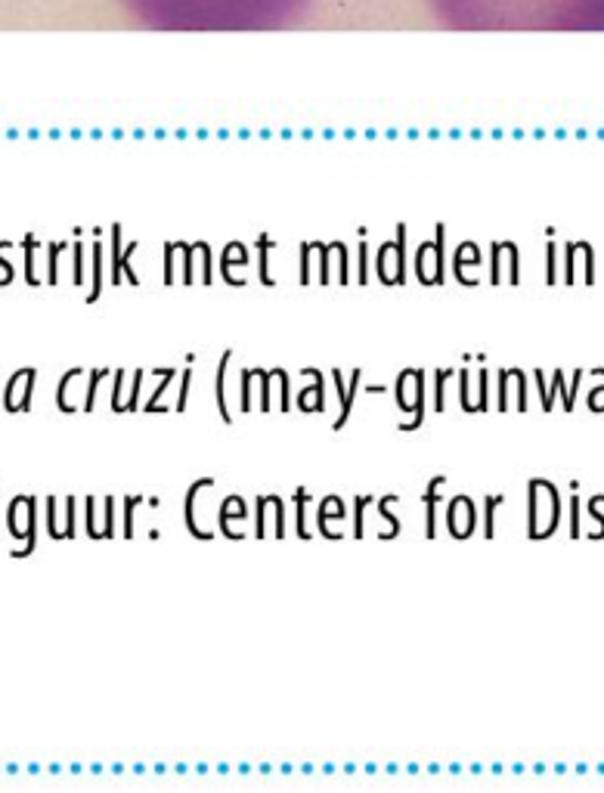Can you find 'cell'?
<instances>
[{
  "instance_id": "1",
  "label": "cell",
  "mask_w": 604,
  "mask_h": 793,
  "mask_svg": "<svg viewBox=\"0 0 604 793\" xmlns=\"http://www.w3.org/2000/svg\"><path fill=\"white\" fill-rule=\"evenodd\" d=\"M152 31H279L298 25L313 0H121Z\"/></svg>"
},
{
  "instance_id": "2",
  "label": "cell",
  "mask_w": 604,
  "mask_h": 793,
  "mask_svg": "<svg viewBox=\"0 0 604 793\" xmlns=\"http://www.w3.org/2000/svg\"><path fill=\"white\" fill-rule=\"evenodd\" d=\"M453 31H604V0H428Z\"/></svg>"
},
{
  "instance_id": "3",
  "label": "cell",
  "mask_w": 604,
  "mask_h": 793,
  "mask_svg": "<svg viewBox=\"0 0 604 793\" xmlns=\"http://www.w3.org/2000/svg\"><path fill=\"white\" fill-rule=\"evenodd\" d=\"M7 524H10V533L16 539L28 536V549L35 546V502L28 496H16L10 502V512H7Z\"/></svg>"
},
{
  "instance_id": "4",
  "label": "cell",
  "mask_w": 604,
  "mask_h": 793,
  "mask_svg": "<svg viewBox=\"0 0 604 793\" xmlns=\"http://www.w3.org/2000/svg\"><path fill=\"white\" fill-rule=\"evenodd\" d=\"M31 388H35V369H19V372L10 378V382H7V391H4V406H7L10 412L28 409Z\"/></svg>"
},
{
  "instance_id": "5",
  "label": "cell",
  "mask_w": 604,
  "mask_h": 793,
  "mask_svg": "<svg viewBox=\"0 0 604 793\" xmlns=\"http://www.w3.org/2000/svg\"><path fill=\"white\" fill-rule=\"evenodd\" d=\"M35 236H25V270H28V282H38L35 279Z\"/></svg>"
},
{
  "instance_id": "6",
  "label": "cell",
  "mask_w": 604,
  "mask_h": 793,
  "mask_svg": "<svg viewBox=\"0 0 604 793\" xmlns=\"http://www.w3.org/2000/svg\"><path fill=\"white\" fill-rule=\"evenodd\" d=\"M72 509H75V502L69 499V518H72ZM72 533H75V524L69 521V527H66V536H72Z\"/></svg>"
}]
</instances>
